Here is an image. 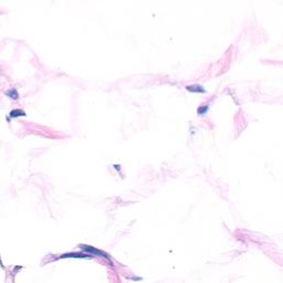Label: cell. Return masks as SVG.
<instances>
[{"mask_svg":"<svg viewBox=\"0 0 283 283\" xmlns=\"http://www.w3.org/2000/svg\"><path fill=\"white\" fill-rule=\"evenodd\" d=\"M22 116H26L24 111L20 110V108H14V110L10 111L9 116L7 117V121L8 122H10L11 119H16V118H19V117H22Z\"/></svg>","mask_w":283,"mask_h":283,"instance_id":"6da1fadb","label":"cell"},{"mask_svg":"<svg viewBox=\"0 0 283 283\" xmlns=\"http://www.w3.org/2000/svg\"><path fill=\"white\" fill-rule=\"evenodd\" d=\"M186 90L191 92V93H205V92H206L205 89H202V87L198 84H194V85H190V86H187Z\"/></svg>","mask_w":283,"mask_h":283,"instance_id":"7a4b0ae2","label":"cell"},{"mask_svg":"<svg viewBox=\"0 0 283 283\" xmlns=\"http://www.w3.org/2000/svg\"><path fill=\"white\" fill-rule=\"evenodd\" d=\"M5 94H6V96H8V97L11 98V100H18V97H19L18 92H17V90H14V89L8 90V91L5 92Z\"/></svg>","mask_w":283,"mask_h":283,"instance_id":"3957f363","label":"cell"}]
</instances>
